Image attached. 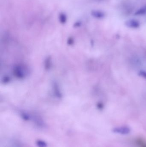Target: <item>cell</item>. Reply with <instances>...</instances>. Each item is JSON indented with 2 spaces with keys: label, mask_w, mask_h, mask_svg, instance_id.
Masks as SVG:
<instances>
[{
  "label": "cell",
  "mask_w": 146,
  "mask_h": 147,
  "mask_svg": "<svg viewBox=\"0 0 146 147\" xmlns=\"http://www.w3.org/2000/svg\"><path fill=\"white\" fill-rule=\"evenodd\" d=\"M21 117H22L24 120H25V121H28L30 119V116H29L28 115H27V114L24 113L21 114Z\"/></svg>",
  "instance_id": "ba28073f"
},
{
  "label": "cell",
  "mask_w": 146,
  "mask_h": 147,
  "mask_svg": "<svg viewBox=\"0 0 146 147\" xmlns=\"http://www.w3.org/2000/svg\"><path fill=\"white\" fill-rule=\"evenodd\" d=\"M67 16L64 13H61L59 16V21L62 24H65L67 21Z\"/></svg>",
  "instance_id": "5b68a950"
},
{
  "label": "cell",
  "mask_w": 146,
  "mask_h": 147,
  "mask_svg": "<svg viewBox=\"0 0 146 147\" xmlns=\"http://www.w3.org/2000/svg\"><path fill=\"white\" fill-rule=\"evenodd\" d=\"M114 133L121 135H127L130 133L131 129L127 126H121L115 127L113 130Z\"/></svg>",
  "instance_id": "6da1fadb"
},
{
  "label": "cell",
  "mask_w": 146,
  "mask_h": 147,
  "mask_svg": "<svg viewBox=\"0 0 146 147\" xmlns=\"http://www.w3.org/2000/svg\"><path fill=\"white\" fill-rule=\"evenodd\" d=\"M36 144L38 147H47L48 145L45 141L41 139L37 140Z\"/></svg>",
  "instance_id": "8992f818"
},
{
  "label": "cell",
  "mask_w": 146,
  "mask_h": 147,
  "mask_svg": "<svg viewBox=\"0 0 146 147\" xmlns=\"http://www.w3.org/2000/svg\"><path fill=\"white\" fill-rule=\"evenodd\" d=\"M98 108L99 109H103L104 107V105L103 104L101 103V102H100L99 104H98Z\"/></svg>",
  "instance_id": "9c48e42d"
},
{
  "label": "cell",
  "mask_w": 146,
  "mask_h": 147,
  "mask_svg": "<svg viewBox=\"0 0 146 147\" xmlns=\"http://www.w3.org/2000/svg\"><path fill=\"white\" fill-rule=\"evenodd\" d=\"M75 25H76V27H77V26H80V25H81V23H79V22H77V23H75Z\"/></svg>",
  "instance_id": "8fae6325"
},
{
  "label": "cell",
  "mask_w": 146,
  "mask_h": 147,
  "mask_svg": "<svg viewBox=\"0 0 146 147\" xmlns=\"http://www.w3.org/2000/svg\"><path fill=\"white\" fill-rule=\"evenodd\" d=\"M91 15L95 18L98 19H103L105 16V14L103 12L99 10H92Z\"/></svg>",
  "instance_id": "3957f363"
},
{
  "label": "cell",
  "mask_w": 146,
  "mask_h": 147,
  "mask_svg": "<svg viewBox=\"0 0 146 147\" xmlns=\"http://www.w3.org/2000/svg\"><path fill=\"white\" fill-rule=\"evenodd\" d=\"M139 145L141 147H146V143H145L144 142H141V143H140Z\"/></svg>",
  "instance_id": "30bf717a"
},
{
  "label": "cell",
  "mask_w": 146,
  "mask_h": 147,
  "mask_svg": "<svg viewBox=\"0 0 146 147\" xmlns=\"http://www.w3.org/2000/svg\"><path fill=\"white\" fill-rule=\"evenodd\" d=\"M138 74V75L140 77L146 79V71L144 70H141L139 71Z\"/></svg>",
  "instance_id": "52a82bcc"
},
{
  "label": "cell",
  "mask_w": 146,
  "mask_h": 147,
  "mask_svg": "<svg viewBox=\"0 0 146 147\" xmlns=\"http://www.w3.org/2000/svg\"><path fill=\"white\" fill-rule=\"evenodd\" d=\"M127 27L131 29H136L140 27V22L135 19H130L126 21L125 23Z\"/></svg>",
  "instance_id": "7a4b0ae2"
},
{
  "label": "cell",
  "mask_w": 146,
  "mask_h": 147,
  "mask_svg": "<svg viewBox=\"0 0 146 147\" xmlns=\"http://www.w3.org/2000/svg\"><path fill=\"white\" fill-rule=\"evenodd\" d=\"M146 14V5L144 6H142V8H140L138 9L135 12L134 15L136 16H141L143 15H145Z\"/></svg>",
  "instance_id": "277c9868"
}]
</instances>
